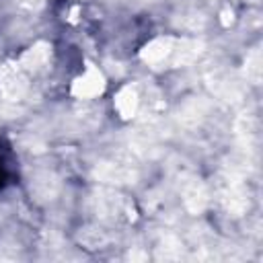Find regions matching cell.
Segmentation results:
<instances>
[{
  "mask_svg": "<svg viewBox=\"0 0 263 263\" xmlns=\"http://www.w3.org/2000/svg\"><path fill=\"white\" fill-rule=\"evenodd\" d=\"M201 51H203V43L197 41V39L162 35V37H156V39L148 41L142 47L140 58L150 68H158L160 70V68L187 66V64L195 62Z\"/></svg>",
  "mask_w": 263,
  "mask_h": 263,
  "instance_id": "6da1fadb",
  "label": "cell"
},
{
  "mask_svg": "<svg viewBox=\"0 0 263 263\" xmlns=\"http://www.w3.org/2000/svg\"><path fill=\"white\" fill-rule=\"evenodd\" d=\"M33 76L16 62L8 60L0 68V92L6 101H23L31 90Z\"/></svg>",
  "mask_w": 263,
  "mask_h": 263,
  "instance_id": "7a4b0ae2",
  "label": "cell"
},
{
  "mask_svg": "<svg viewBox=\"0 0 263 263\" xmlns=\"http://www.w3.org/2000/svg\"><path fill=\"white\" fill-rule=\"evenodd\" d=\"M218 199L226 208V212H230L232 216H240L249 208L247 187L236 173L230 171V173L222 175L220 185H218Z\"/></svg>",
  "mask_w": 263,
  "mask_h": 263,
  "instance_id": "3957f363",
  "label": "cell"
},
{
  "mask_svg": "<svg viewBox=\"0 0 263 263\" xmlns=\"http://www.w3.org/2000/svg\"><path fill=\"white\" fill-rule=\"evenodd\" d=\"M105 90V76L99 68L88 66L74 82H72V95L76 99H95Z\"/></svg>",
  "mask_w": 263,
  "mask_h": 263,
  "instance_id": "277c9868",
  "label": "cell"
},
{
  "mask_svg": "<svg viewBox=\"0 0 263 263\" xmlns=\"http://www.w3.org/2000/svg\"><path fill=\"white\" fill-rule=\"evenodd\" d=\"M115 109L123 119H134L144 111V95L138 84H125L115 97Z\"/></svg>",
  "mask_w": 263,
  "mask_h": 263,
  "instance_id": "5b68a950",
  "label": "cell"
},
{
  "mask_svg": "<svg viewBox=\"0 0 263 263\" xmlns=\"http://www.w3.org/2000/svg\"><path fill=\"white\" fill-rule=\"evenodd\" d=\"M183 201H185L187 210L193 212V214H199L205 208V203H208V191H205V187H203V183L199 179L193 177V179H189L183 185Z\"/></svg>",
  "mask_w": 263,
  "mask_h": 263,
  "instance_id": "8992f818",
  "label": "cell"
},
{
  "mask_svg": "<svg viewBox=\"0 0 263 263\" xmlns=\"http://www.w3.org/2000/svg\"><path fill=\"white\" fill-rule=\"evenodd\" d=\"M245 72H247V78L253 82V84H259V80H261V55H259V51L255 49L253 53H249L247 55V62H245Z\"/></svg>",
  "mask_w": 263,
  "mask_h": 263,
  "instance_id": "52a82bcc",
  "label": "cell"
},
{
  "mask_svg": "<svg viewBox=\"0 0 263 263\" xmlns=\"http://www.w3.org/2000/svg\"><path fill=\"white\" fill-rule=\"evenodd\" d=\"M14 2L25 10H39L43 6V0H14Z\"/></svg>",
  "mask_w": 263,
  "mask_h": 263,
  "instance_id": "ba28073f",
  "label": "cell"
}]
</instances>
